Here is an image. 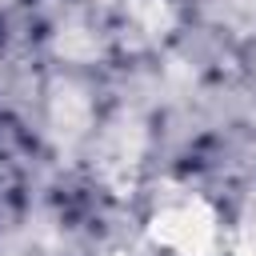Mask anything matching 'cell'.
Here are the masks:
<instances>
[{"mask_svg":"<svg viewBox=\"0 0 256 256\" xmlns=\"http://www.w3.org/2000/svg\"><path fill=\"white\" fill-rule=\"evenodd\" d=\"M216 212L200 200V196H180L168 200L156 216H152V240L176 256H208L216 248Z\"/></svg>","mask_w":256,"mask_h":256,"instance_id":"6da1fadb","label":"cell"},{"mask_svg":"<svg viewBox=\"0 0 256 256\" xmlns=\"http://www.w3.org/2000/svg\"><path fill=\"white\" fill-rule=\"evenodd\" d=\"M236 256H256V208H252V216H248V224H244V232H240Z\"/></svg>","mask_w":256,"mask_h":256,"instance_id":"7a4b0ae2","label":"cell"},{"mask_svg":"<svg viewBox=\"0 0 256 256\" xmlns=\"http://www.w3.org/2000/svg\"><path fill=\"white\" fill-rule=\"evenodd\" d=\"M0 4H8V0H0Z\"/></svg>","mask_w":256,"mask_h":256,"instance_id":"3957f363","label":"cell"}]
</instances>
